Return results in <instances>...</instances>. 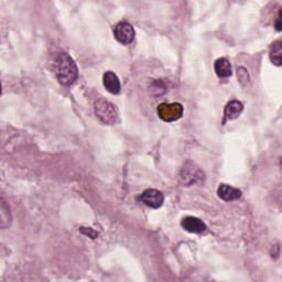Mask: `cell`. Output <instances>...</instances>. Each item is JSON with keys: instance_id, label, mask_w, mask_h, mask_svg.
Returning <instances> with one entry per match:
<instances>
[{"instance_id": "1", "label": "cell", "mask_w": 282, "mask_h": 282, "mask_svg": "<svg viewBox=\"0 0 282 282\" xmlns=\"http://www.w3.org/2000/svg\"><path fill=\"white\" fill-rule=\"evenodd\" d=\"M57 77L60 84L64 86L73 85L78 77L76 63L65 52L60 53L57 59Z\"/></svg>"}, {"instance_id": "2", "label": "cell", "mask_w": 282, "mask_h": 282, "mask_svg": "<svg viewBox=\"0 0 282 282\" xmlns=\"http://www.w3.org/2000/svg\"><path fill=\"white\" fill-rule=\"evenodd\" d=\"M95 115L104 125H114L118 122V111L114 104L104 98L98 99L94 106Z\"/></svg>"}, {"instance_id": "3", "label": "cell", "mask_w": 282, "mask_h": 282, "mask_svg": "<svg viewBox=\"0 0 282 282\" xmlns=\"http://www.w3.org/2000/svg\"><path fill=\"white\" fill-rule=\"evenodd\" d=\"M180 178L183 184L190 186L193 184H200L204 181V172L192 162H186L180 173Z\"/></svg>"}, {"instance_id": "4", "label": "cell", "mask_w": 282, "mask_h": 282, "mask_svg": "<svg viewBox=\"0 0 282 282\" xmlns=\"http://www.w3.org/2000/svg\"><path fill=\"white\" fill-rule=\"evenodd\" d=\"M183 106L180 103H162L158 106L157 114L163 122L172 123L183 116Z\"/></svg>"}, {"instance_id": "5", "label": "cell", "mask_w": 282, "mask_h": 282, "mask_svg": "<svg viewBox=\"0 0 282 282\" xmlns=\"http://www.w3.org/2000/svg\"><path fill=\"white\" fill-rule=\"evenodd\" d=\"M114 36L116 40L124 45H128L133 42L136 37V32L133 26L128 22H119L115 25L114 29Z\"/></svg>"}, {"instance_id": "6", "label": "cell", "mask_w": 282, "mask_h": 282, "mask_svg": "<svg viewBox=\"0 0 282 282\" xmlns=\"http://www.w3.org/2000/svg\"><path fill=\"white\" fill-rule=\"evenodd\" d=\"M141 203H144L148 207H151V209H159V207L162 206L164 202V196L163 194L158 190L149 189L146 190L138 198Z\"/></svg>"}, {"instance_id": "7", "label": "cell", "mask_w": 282, "mask_h": 282, "mask_svg": "<svg viewBox=\"0 0 282 282\" xmlns=\"http://www.w3.org/2000/svg\"><path fill=\"white\" fill-rule=\"evenodd\" d=\"M181 225H182V227L186 232L192 234H201L206 231V225L203 223V221L200 218L193 217V216L184 217L182 221H181Z\"/></svg>"}, {"instance_id": "8", "label": "cell", "mask_w": 282, "mask_h": 282, "mask_svg": "<svg viewBox=\"0 0 282 282\" xmlns=\"http://www.w3.org/2000/svg\"><path fill=\"white\" fill-rule=\"evenodd\" d=\"M217 195L219 199L226 201V202H232V201L240 199L241 191L228 184H220L217 190Z\"/></svg>"}, {"instance_id": "9", "label": "cell", "mask_w": 282, "mask_h": 282, "mask_svg": "<svg viewBox=\"0 0 282 282\" xmlns=\"http://www.w3.org/2000/svg\"><path fill=\"white\" fill-rule=\"evenodd\" d=\"M103 83L105 89L108 91L110 94H119L122 85H120V80L118 76L114 72H106L103 76Z\"/></svg>"}, {"instance_id": "10", "label": "cell", "mask_w": 282, "mask_h": 282, "mask_svg": "<svg viewBox=\"0 0 282 282\" xmlns=\"http://www.w3.org/2000/svg\"><path fill=\"white\" fill-rule=\"evenodd\" d=\"M244 110V105L239 100H232L228 103L224 109V123L226 120L236 119Z\"/></svg>"}, {"instance_id": "11", "label": "cell", "mask_w": 282, "mask_h": 282, "mask_svg": "<svg viewBox=\"0 0 282 282\" xmlns=\"http://www.w3.org/2000/svg\"><path fill=\"white\" fill-rule=\"evenodd\" d=\"M214 69L215 72H216L217 76L221 77V78H227L231 77L233 71H232V65L228 61L227 59L225 58H220L218 60H216V62L214 64Z\"/></svg>"}, {"instance_id": "12", "label": "cell", "mask_w": 282, "mask_h": 282, "mask_svg": "<svg viewBox=\"0 0 282 282\" xmlns=\"http://www.w3.org/2000/svg\"><path fill=\"white\" fill-rule=\"evenodd\" d=\"M270 60H271V62L277 66H280L282 64V45H281L280 40H278V41H276V42H273L271 45Z\"/></svg>"}, {"instance_id": "13", "label": "cell", "mask_w": 282, "mask_h": 282, "mask_svg": "<svg viewBox=\"0 0 282 282\" xmlns=\"http://www.w3.org/2000/svg\"><path fill=\"white\" fill-rule=\"evenodd\" d=\"M237 76H238V79L241 84L245 85L249 82V74H248L247 70L244 68H239L237 70Z\"/></svg>"}, {"instance_id": "14", "label": "cell", "mask_w": 282, "mask_h": 282, "mask_svg": "<svg viewBox=\"0 0 282 282\" xmlns=\"http://www.w3.org/2000/svg\"><path fill=\"white\" fill-rule=\"evenodd\" d=\"M79 231L82 232L84 235H86V236L91 237L92 239H95V238H97V236H98V234H97L95 231H94V230H92V228H85V227H82Z\"/></svg>"}]
</instances>
